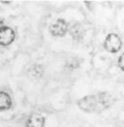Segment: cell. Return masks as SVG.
<instances>
[{
    "label": "cell",
    "instance_id": "cell-3",
    "mask_svg": "<svg viewBox=\"0 0 124 127\" xmlns=\"http://www.w3.org/2000/svg\"><path fill=\"white\" fill-rule=\"evenodd\" d=\"M49 31L53 37L62 38L67 34V31H68V25L65 19L58 18L55 22L51 23L50 28H49Z\"/></svg>",
    "mask_w": 124,
    "mask_h": 127
},
{
    "label": "cell",
    "instance_id": "cell-7",
    "mask_svg": "<svg viewBox=\"0 0 124 127\" xmlns=\"http://www.w3.org/2000/svg\"><path fill=\"white\" fill-rule=\"evenodd\" d=\"M12 98L5 91H0V112L7 111L12 107Z\"/></svg>",
    "mask_w": 124,
    "mask_h": 127
},
{
    "label": "cell",
    "instance_id": "cell-10",
    "mask_svg": "<svg viewBox=\"0 0 124 127\" xmlns=\"http://www.w3.org/2000/svg\"><path fill=\"white\" fill-rule=\"evenodd\" d=\"M69 66L72 67V68H78V66H79V63L76 61V59L69 60Z\"/></svg>",
    "mask_w": 124,
    "mask_h": 127
},
{
    "label": "cell",
    "instance_id": "cell-11",
    "mask_svg": "<svg viewBox=\"0 0 124 127\" xmlns=\"http://www.w3.org/2000/svg\"><path fill=\"white\" fill-rule=\"evenodd\" d=\"M85 6H87V8L89 9V11H93L94 10V3L90 2V1H85Z\"/></svg>",
    "mask_w": 124,
    "mask_h": 127
},
{
    "label": "cell",
    "instance_id": "cell-5",
    "mask_svg": "<svg viewBox=\"0 0 124 127\" xmlns=\"http://www.w3.org/2000/svg\"><path fill=\"white\" fill-rule=\"evenodd\" d=\"M46 119L43 116L33 114L28 117L25 123V127H44Z\"/></svg>",
    "mask_w": 124,
    "mask_h": 127
},
{
    "label": "cell",
    "instance_id": "cell-6",
    "mask_svg": "<svg viewBox=\"0 0 124 127\" xmlns=\"http://www.w3.org/2000/svg\"><path fill=\"white\" fill-rule=\"evenodd\" d=\"M69 33L74 40L79 41L85 36V28L80 23H76L71 26Z\"/></svg>",
    "mask_w": 124,
    "mask_h": 127
},
{
    "label": "cell",
    "instance_id": "cell-9",
    "mask_svg": "<svg viewBox=\"0 0 124 127\" xmlns=\"http://www.w3.org/2000/svg\"><path fill=\"white\" fill-rule=\"evenodd\" d=\"M118 66L119 68L124 72V53H122L119 57H118Z\"/></svg>",
    "mask_w": 124,
    "mask_h": 127
},
{
    "label": "cell",
    "instance_id": "cell-1",
    "mask_svg": "<svg viewBox=\"0 0 124 127\" xmlns=\"http://www.w3.org/2000/svg\"><path fill=\"white\" fill-rule=\"evenodd\" d=\"M115 98L108 91H101L90 94L77 100L76 105L83 112L89 114H100L112 107Z\"/></svg>",
    "mask_w": 124,
    "mask_h": 127
},
{
    "label": "cell",
    "instance_id": "cell-8",
    "mask_svg": "<svg viewBox=\"0 0 124 127\" xmlns=\"http://www.w3.org/2000/svg\"><path fill=\"white\" fill-rule=\"evenodd\" d=\"M28 73L32 78H41L42 77V75L44 73L43 67H42V65L39 64H35L32 65L29 68Z\"/></svg>",
    "mask_w": 124,
    "mask_h": 127
},
{
    "label": "cell",
    "instance_id": "cell-4",
    "mask_svg": "<svg viewBox=\"0 0 124 127\" xmlns=\"http://www.w3.org/2000/svg\"><path fill=\"white\" fill-rule=\"evenodd\" d=\"M15 39V32L9 26H0V45L8 47Z\"/></svg>",
    "mask_w": 124,
    "mask_h": 127
},
{
    "label": "cell",
    "instance_id": "cell-2",
    "mask_svg": "<svg viewBox=\"0 0 124 127\" xmlns=\"http://www.w3.org/2000/svg\"><path fill=\"white\" fill-rule=\"evenodd\" d=\"M122 39L120 35L117 33L112 32L107 34L105 39L103 41V48L111 54L118 53L122 49Z\"/></svg>",
    "mask_w": 124,
    "mask_h": 127
}]
</instances>
